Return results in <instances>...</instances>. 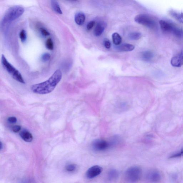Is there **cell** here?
Masks as SVG:
<instances>
[{"label":"cell","mask_w":183,"mask_h":183,"mask_svg":"<svg viewBox=\"0 0 183 183\" xmlns=\"http://www.w3.org/2000/svg\"><path fill=\"white\" fill-rule=\"evenodd\" d=\"M62 74L60 70H57L47 80L35 84L31 87V90L34 93L40 95L50 93L55 89L62 78Z\"/></svg>","instance_id":"obj_1"},{"label":"cell","mask_w":183,"mask_h":183,"mask_svg":"<svg viewBox=\"0 0 183 183\" xmlns=\"http://www.w3.org/2000/svg\"><path fill=\"white\" fill-rule=\"evenodd\" d=\"M161 28L165 33L171 34L177 38L183 37V29L171 22L161 20L159 22Z\"/></svg>","instance_id":"obj_2"},{"label":"cell","mask_w":183,"mask_h":183,"mask_svg":"<svg viewBox=\"0 0 183 183\" xmlns=\"http://www.w3.org/2000/svg\"><path fill=\"white\" fill-rule=\"evenodd\" d=\"M25 11L23 7L19 6L12 7L8 9L2 19L3 23H7L15 20L23 15Z\"/></svg>","instance_id":"obj_3"},{"label":"cell","mask_w":183,"mask_h":183,"mask_svg":"<svg viewBox=\"0 0 183 183\" xmlns=\"http://www.w3.org/2000/svg\"><path fill=\"white\" fill-rule=\"evenodd\" d=\"M1 62L4 68L14 80L22 83H25L20 72L9 62L3 54L2 55Z\"/></svg>","instance_id":"obj_4"},{"label":"cell","mask_w":183,"mask_h":183,"mask_svg":"<svg viewBox=\"0 0 183 183\" xmlns=\"http://www.w3.org/2000/svg\"><path fill=\"white\" fill-rule=\"evenodd\" d=\"M134 19L136 23L150 29L155 30L157 28V24L156 20L149 15L138 14L135 17Z\"/></svg>","instance_id":"obj_5"},{"label":"cell","mask_w":183,"mask_h":183,"mask_svg":"<svg viewBox=\"0 0 183 183\" xmlns=\"http://www.w3.org/2000/svg\"><path fill=\"white\" fill-rule=\"evenodd\" d=\"M117 139L116 137L110 141L102 139L96 140L93 141L92 146L94 150L97 151H102L107 150L111 146L117 142Z\"/></svg>","instance_id":"obj_6"},{"label":"cell","mask_w":183,"mask_h":183,"mask_svg":"<svg viewBox=\"0 0 183 183\" xmlns=\"http://www.w3.org/2000/svg\"><path fill=\"white\" fill-rule=\"evenodd\" d=\"M142 175V170L139 167L133 166L128 169L125 173V177L128 182L135 183L139 180Z\"/></svg>","instance_id":"obj_7"},{"label":"cell","mask_w":183,"mask_h":183,"mask_svg":"<svg viewBox=\"0 0 183 183\" xmlns=\"http://www.w3.org/2000/svg\"><path fill=\"white\" fill-rule=\"evenodd\" d=\"M102 168L98 165L94 166L89 169L86 173L88 179H92L97 177L102 172Z\"/></svg>","instance_id":"obj_8"},{"label":"cell","mask_w":183,"mask_h":183,"mask_svg":"<svg viewBox=\"0 0 183 183\" xmlns=\"http://www.w3.org/2000/svg\"><path fill=\"white\" fill-rule=\"evenodd\" d=\"M171 64L172 66L176 67H180L183 65V50L173 57L171 61Z\"/></svg>","instance_id":"obj_9"},{"label":"cell","mask_w":183,"mask_h":183,"mask_svg":"<svg viewBox=\"0 0 183 183\" xmlns=\"http://www.w3.org/2000/svg\"><path fill=\"white\" fill-rule=\"evenodd\" d=\"M146 178L148 181L152 183H157L161 179V176L159 172L156 171H151L147 174Z\"/></svg>","instance_id":"obj_10"},{"label":"cell","mask_w":183,"mask_h":183,"mask_svg":"<svg viewBox=\"0 0 183 183\" xmlns=\"http://www.w3.org/2000/svg\"><path fill=\"white\" fill-rule=\"evenodd\" d=\"M105 28V24L102 22H99L97 24L94 31L95 36L99 37L102 34Z\"/></svg>","instance_id":"obj_11"},{"label":"cell","mask_w":183,"mask_h":183,"mask_svg":"<svg viewBox=\"0 0 183 183\" xmlns=\"http://www.w3.org/2000/svg\"><path fill=\"white\" fill-rule=\"evenodd\" d=\"M20 136L25 141L31 142L33 141V136L31 133L26 130L22 131L19 133Z\"/></svg>","instance_id":"obj_12"},{"label":"cell","mask_w":183,"mask_h":183,"mask_svg":"<svg viewBox=\"0 0 183 183\" xmlns=\"http://www.w3.org/2000/svg\"><path fill=\"white\" fill-rule=\"evenodd\" d=\"M154 57V54L152 52L146 51L142 52L141 54V58L143 61L149 62L151 61Z\"/></svg>","instance_id":"obj_13"},{"label":"cell","mask_w":183,"mask_h":183,"mask_svg":"<svg viewBox=\"0 0 183 183\" xmlns=\"http://www.w3.org/2000/svg\"><path fill=\"white\" fill-rule=\"evenodd\" d=\"M86 16L82 12H79L75 14V20L76 23L79 26H82L85 23Z\"/></svg>","instance_id":"obj_14"},{"label":"cell","mask_w":183,"mask_h":183,"mask_svg":"<svg viewBox=\"0 0 183 183\" xmlns=\"http://www.w3.org/2000/svg\"><path fill=\"white\" fill-rule=\"evenodd\" d=\"M135 47L131 44L125 43L116 47V49L119 51L122 52L131 51L134 50Z\"/></svg>","instance_id":"obj_15"},{"label":"cell","mask_w":183,"mask_h":183,"mask_svg":"<svg viewBox=\"0 0 183 183\" xmlns=\"http://www.w3.org/2000/svg\"><path fill=\"white\" fill-rule=\"evenodd\" d=\"M169 13L173 18L176 20L180 23L183 24V13L179 12L174 10H170L169 12Z\"/></svg>","instance_id":"obj_16"},{"label":"cell","mask_w":183,"mask_h":183,"mask_svg":"<svg viewBox=\"0 0 183 183\" xmlns=\"http://www.w3.org/2000/svg\"><path fill=\"white\" fill-rule=\"evenodd\" d=\"M51 4L52 8L56 13L59 14H62V11L58 2L56 1H51Z\"/></svg>","instance_id":"obj_17"},{"label":"cell","mask_w":183,"mask_h":183,"mask_svg":"<svg viewBox=\"0 0 183 183\" xmlns=\"http://www.w3.org/2000/svg\"><path fill=\"white\" fill-rule=\"evenodd\" d=\"M112 39L113 43L116 46L120 45L122 42V37L117 33H114L112 34Z\"/></svg>","instance_id":"obj_18"},{"label":"cell","mask_w":183,"mask_h":183,"mask_svg":"<svg viewBox=\"0 0 183 183\" xmlns=\"http://www.w3.org/2000/svg\"><path fill=\"white\" fill-rule=\"evenodd\" d=\"M118 175V172L117 170L115 169L111 170L108 173V179L110 181L115 180L117 179Z\"/></svg>","instance_id":"obj_19"},{"label":"cell","mask_w":183,"mask_h":183,"mask_svg":"<svg viewBox=\"0 0 183 183\" xmlns=\"http://www.w3.org/2000/svg\"><path fill=\"white\" fill-rule=\"evenodd\" d=\"M142 34L139 32H133L128 35V38L132 40H137L141 38Z\"/></svg>","instance_id":"obj_20"},{"label":"cell","mask_w":183,"mask_h":183,"mask_svg":"<svg viewBox=\"0 0 183 183\" xmlns=\"http://www.w3.org/2000/svg\"><path fill=\"white\" fill-rule=\"evenodd\" d=\"M46 46L48 50L51 51L54 49V43L51 38H49L47 40L46 42Z\"/></svg>","instance_id":"obj_21"},{"label":"cell","mask_w":183,"mask_h":183,"mask_svg":"<svg viewBox=\"0 0 183 183\" xmlns=\"http://www.w3.org/2000/svg\"><path fill=\"white\" fill-rule=\"evenodd\" d=\"M19 37L22 42H24L27 39L26 32L24 30H22L19 33Z\"/></svg>","instance_id":"obj_22"},{"label":"cell","mask_w":183,"mask_h":183,"mask_svg":"<svg viewBox=\"0 0 183 183\" xmlns=\"http://www.w3.org/2000/svg\"><path fill=\"white\" fill-rule=\"evenodd\" d=\"M50 54L47 53L43 54L41 57L42 61L44 62H46L48 61L50 59Z\"/></svg>","instance_id":"obj_23"},{"label":"cell","mask_w":183,"mask_h":183,"mask_svg":"<svg viewBox=\"0 0 183 183\" xmlns=\"http://www.w3.org/2000/svg\"><path fill=\"white\" fill-rule=\"evenodd\" d=\"M77 168L76 165L75 164H72L69 165L66 167V169L68 171L73 172L75 171Z\"/></svg>","instance_id":"obj_24"},{"label":"cell","mask_w":183,"mask_h":183,"mask_svg":"<svg viewBox=\"0 0 183 183\" xmlns=\"http://www.w3.org/2000/svg\"><path fill=\"white\" fill-rule=\"evenodd\" d=\"M104 46L106 49H110L111 47V42L108 39L105 38L103 41Z\"/></svg>","instance_id":"obj_25"},{"label":"cell","mask_w":183,"mask_h":183,"mask_svg":"<svg viewBox=\"0 0 183 183\" xmlns=\"http://www.w3.org/2000/svg\"><path fill=\"white\" fill-rule=\"evenodd\" d=\"M95 22L94 21H92L88 22L87 25V30H91L93 28L94 26H95Z\"/></svg>","instance_id":"obj_26"},{"label":"cell","mask_w":183,"mask_h":183,"mask_svg":"<svg viewBox=\"0 0 183 183\" xmlns=\"http://www.w3.org/2000/svg\"><path fill=\"white\" fill-rule=\"evenodd\" d=\"M183 156V149L181 150V151L179 152L176 153L175 154L173 155L170 157V158L172 159V158H176L180 157H181Z\"/></svg>","instance_id":"obj_27"},{"label":"cell","mask_w":183,"mask_h":183,"mask_svg":"<svg viewBox=\"0 0 183 183\" xmlns=\"http://www.w3.org/2000/svg\"><path fill=\"white\" fill-rule=\"evenodd\" d=\"M12 129L14 132L18 133L21 131V127L19 125H15L12 127Z\"/></svg>","instance_id":"obj_28"},{"label":"cell","mask_w":183,"mask_h":183,"mask_svg":"<svg viewBox=\"0 0 183 183\" xmlns=\"http://www.w3.org/2000/svg\"><path fill=\"white\" fill-rule=\"evenodd\" d=\"M40 31L42 34L43 36H47L50 35V34L49 32L48 31H47L46 29L44 28H40Z\"/></svg>","instance_id":"obj_29"},{"label":"cell","mask_w":183,"mask_h":183,"mask_svg":"<svg viewBox=\"0 0 183 183\" xmlns=\"http://www.w3.org/2000/svg\"><path fill=\"white\" fill-rule=\"evenodd\" d=\"M8 121L10 123H16L17 122V119L16 117H11L8 118Z\"/></svg>","instance_id":"obj_30"},{"label":"cell","mask_w":183,"mask_h":183,"mask_svg":"<svg viewBox=\"0 0 183 183\" xmlns=\"http://www.w3.org/2000/svg\"><path fill=\"white\" fill-rule=\"evenodd\" d=\"M3 147V143H2L1 142V143H0V149L2 150V148Z\"/></svg>","instance_id":"obj_31"}]
</instances>
